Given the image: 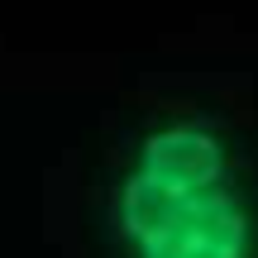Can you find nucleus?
Returning a JSON list of instances; mask_svg holds the SVG:
<instances>
[{
  "instance_id": "obj_1",
  "label": "nucleus",
  "mask_w": 258,
  "mask_h": 258,
  "mask_svg": "<svg viewBox=\"0 0 258 258\" xmlns=\"http://www.w3.org/2000/svg\"><path fill=\"white\" fill-rule=\"evenodd\" d=\"M120 258H258V186L211 115H153L105 191Z\"/></svg>"
}]
</instances>
